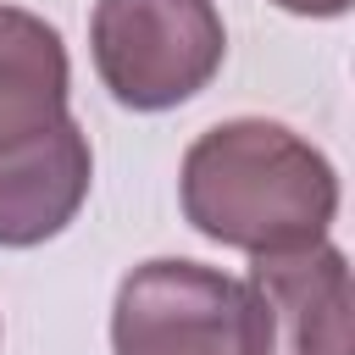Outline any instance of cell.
<instances>
[{"label": "cell", "mask_w": 355, "mask_h": 355, "mask_svg": "<svg viewBox=\"0 0 355 355\" xmlns=\"http://www.w3.org/2000/svg\"><path fill=\"white\" fill-rule=\"evenodd\" d=\"M183 216L194 233L250 255L322 244L338 216V172L283 122L239 116L183 150Z\"/></svg>", "instance_id": "obj_1"}, {"label": "cell", "mask_w": 355, "mask_h": 355, "mask_svg": "<svg viewBox=\"0 0 355 355\" xmlns=\"http://www.w3.org/2000/svg\"><path fill=\"white\" fill-rule=\"evenodd\" d=\"M67 44L61 33L0 6V244L28 250L55 239L89 200L94 155L67 111Z\"/></svg>", "instance_id": "obj_2"}, {"label": "cell", "mask_w": 355, "mask_h": 355, "mask_svg": "<svg viewBox=\"0 0 355 355\" xmlns=\"http://www.w3.org/2000/svg\"><path fill=\"white\" fill-rule=\"evenodd\" d=\"M116 355H266L272 327L250 283L200 261H144L116 283Z\"/></svg>", "instance_id": "obj_3"}, {"label": "cell", "mask_w": 355, "mask_h": 355, "mask_svg": "<svg viewBox=\"0 0 355 355\" xmlns=\"http://www.w3.org/2000/svg\"><path fill=\"white\" fill-rule=\"evenodd\" d=\"M89 44L94 72L116 105L166 111L216 78L227 28L211 0H100Z\"/></svg>", "instance_id": "obj_4"}, {"label": "cell", "mask_w": 355, "mask_h": 355, "mask_svg": "<svg viewBox=\"0 0 355 355\" xmlns=\"http://www.w3.org/2000/svg\"><path fill=\"white\" fill-rule=\"evenodd\" d=\"M250 288L272 327L266 355H355L349 261L327 239L283 255H255Z\"/></svg>", "instance_id": "obj_5"}, {"label": "cell", "mask_w": 355, "mask_h": 355, "mask_svg": "<svg viewBox=\"0 0 355 355\" xmlns=\"http://www.w3.org/2000/svg\"><path fill=\"white\" fill-rule=\"evenodd\" d=\"M272 6H283L294 17H338V11H349V0H272Z\"/></svg>", "instance_id": "obj_6"}]
</instances>
